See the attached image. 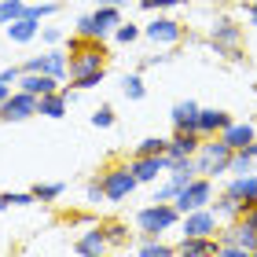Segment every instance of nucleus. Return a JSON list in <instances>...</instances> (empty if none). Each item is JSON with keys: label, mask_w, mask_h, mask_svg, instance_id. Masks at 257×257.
Wrapping results in <instances>:
<instances>
[{"label": "nucleus", "mask_w": 257, "mask_h": 257, "mask_svg": "<svg viewBox=\"0 0 257 257\" xmlns=\"http://www.w3.org/2000/svg\"><path fill=\"white\" fill-rule=\"evenodd\" d=\"M63 48L70 55V77H77V74H88V70H107V44L103 41H85V37H66L63 41ZM66 77V81H70Z\"/></svg>", "instance_id": "nucleus-1"}, {"label": "nucleus", "mask_w": 257, "mask_h": 257, "mask_svg": "<svg viewBox=\"0 0 257 257\" xmlns=\"http://www.w3.org/2000/svg\"><path fill=\"white\" fill-rule=\"evenodd\" d=\"M246 253H257V231L242 217L224 220L217 228V257H246Z\"/></svg>", "instance_id": "nucleus-2"}, {"label": "nucleus", "mask_w": 257, "mask_h": 257, "mask_svg": "<svg viewBox=\"0 0 257 257\" xmlns=\"http://www.w3.org/2000/svg\"><path fill=\"white\" fill-rule=\"evenodd\" d=\"M173 228H180V209L173 202H151L144 209H136V235L140 239H158Z\"/></svg>", "instance_id": "nucleus-3"}, {"label": "nucleus", "mask_w": 257, "mask_h": 257, "mask_svg": "<svg viewBox=\"0 0 257 257\" xmlns=\"http://www.w3.org/2000/svg\"><path fill=\"white\" fill-rule=\"evenodd\" d=\"M209 48L217 55H224L231 63H242L246 55H242V26L231 15H217L213 26H209Z\"/></svg>", "instance_id": "nucleus-4"}, {"label": "nucleus", "mask_w": 257, "mask_h": 257, "mask_svg": "<svg viewBox=\"0 0 257 257\" xmlns=\"http://www.w3.org/2000/svg\"><path fill=\"white\" fill-rule=\"evenodd\" d=\"M121 22V8H110V4H96V11L88 15H77L74 22V33L85 41H107Z\"/></svg>", "instance_id": "nucleus-5"}, {"label": "nucleus", "mask_w": 257, "mask_h": 257, "mask_svg": "<svg viewBox=\"0 0 257 257\" xmlns=\"http://www.w3.org/2000/svg\"><path fill=\"white\" fill-rule=\"evenodd\" d=\"M195 166L209 180L224 177L228 166H231V147L220 136H202V144H198V151H195Z\"/></svg>", "instance_id": "nucleus-6"}, {"label": "nucleus", "mask_w": 257, "mask_h": 257, "mask_svg": "<svg viewBox=\"0 0 257 257\" xmlns=\"http://www.w3.org/2000/svg\"><path fill=\"white\" fill-rule=\"evenodd\" d=\"M213 195H217V191H213V180L198 173L195 180H188V184H184V188L177 191L173 206H177L180 213H191V209H202V206H209V202H213Z\"/></svg>", "instance_id": "nucleus-7"}, {"label": "nucleus", "mask_w": 257, "mask_h": 257, "mask_svg": "<svg viewBox=\"0 0 257 257\" xmlns=\"http://www.w3.org/2000/svg\"><path fill=\"white\" fill-rule=\"evenodd\" d=\"M99 180H103V191H107V202H125V198L140 188V180L133 177L128 162L125 166H107L99 173Z\"/></svg>", "instance_id": "nucleus-8"}, {"label": "nucleus", "mask_w": 257, "mask_h": 257, "mask_svg": "<svg viewBox=\"0 0 257 257\" xmlns=\"http://www.w3.org/2000/svg\"><path fill=\"white\" fill-rule=\"evenodd\" d=\"M30 118H37V96H30L22 88H11V96L0 103V121L19 125V121H30Z\"/></svg>", "instance_id": "nucleus-9"}, {"label": "nucleus", "mask_w": 257, "mask_h": 257, "mask_svg": "<svg viewBox=\"0 0 257 257\" xmlns=\"http://www.w3.org/2000/svg\"><path fill=\"white\" fill-rule=\"evenodd\" d=\"M144 37L151 44H158V48H173V44L184 41V26H180L177 19H169L166 11H158V15L144 26Z\"/></svg>", "instance_id": "nucleus-10"}, {"label": "nucleus", "mask_w": 257, "mask_h": 257, "mask_svg": "<svg viewBox=\"0 0 257 257\" xmlns=\"http://www.w3.org/2000/svg\"><path fill=\"white\" fill-rule=\"evenodd\" d=\"M217 228H220V217L213 206L180 213V235H217Z\"/></svg>", "instance_id": "nucleus-11"}, {"label": "nucleus", "mask_w": 257, "mask_h": 257, "mask_svg": "<svg viewBox=\"0 0 257 257\" xmlns=\"http://www.w3.org/2000/svg\"><path fill=\"white\" fill-rule=\"evenodd\" d=\"M128 169L140 184H158L169 169V155H133L128 158Z\"/></svg>", "instance_id": "nucleus-12"}, {"label": "nucleus", "mask_w": 257, "mask_h": 257, "mask_svg": "<svg viewBox=\"0 0 257 257\" xmlns=\"http://www.w3.org/2000/svg\"><path fill=\"white\" fill-rule=\"evenodd\" d=\"M74 96H77L74 88L48 92V96L37 99V114H41V118H55V121H59V118H66V114H70V103H74Z\"/></svg>", "instance_id": "nucleus-13"}, {"label": "nucleus", "mask_w": 257, "mask_h": 257, "mask_svg": "<svg viewBox=\"0 0 257 257\" xmlns=\"http://www.w3.org/2000/svg\"><path fill=\"white\" fill-rule=\"evenodd\" d=\"M107 250H110V242H107L103 224H92L88 231H81L77 242H74V253H81V257H99V253H107Z\"/></svg>", "instance_id": "nucleus-14"}, {"label": "nucleus", "mask_w": 257, "mask_h": 257, "mask_svg": "<svg viewBox=\"0 0 257 257\" xmlns=\"http://www.w3.org/2000/svg\"><path fill=\"white\" fill-rule=\"evenodd\" d=\"M198 144H202V136L195 133V128H173V136H169V144H166V155L169 158H191Z\"/></svg>", "instance_id": "nucleus-15"}, {"label": "nucleus", "mask_w": 257, "mask_h": 257, "mask_svg": "<svg viewBox=\"0 0 257 257\" xmlns=\"http://www.w3.org/2000/svg\"><path fill=\"white\" fill-rule=\"evenodd\" d=\"M177 257H217V235H180Z\"/></svg>", "instance_id": "nucleus-16"}, {"label": "nucleus", "mask_w": 257, "mask_h": 257, "mask_svg": "<svg viewBox=\"0 0 257 257\" xmlns=\"http://www.w3.org/2000/svg\"><path fill=\"white\" fill-rule=\"evenodd\" d=\"M228 125H231V114H228V110L202 107V110H198V125H195V133H198V136H220Z\"/></svg>", "instance_id": "nucleus-17"}, {"label": "nucleus", "mask_w": 257, "mask_h": 257, "mask_svg": "<svg viewBox=\"0 0 257 257\" xmlns=\"http://www.w3.org/2000/svg\"><path fill=\"white\" fill-rule=\"evenodd\" d=\"M224 191L231 198H239L242 209H246L253 198H257V173H231V180L224 184Z\"/></svg>", "instance_id": "nucleus-18"}, {"label": "nucleus", "mask_w": 257, "mask_h": 257, "mask_svg": "<svg viewBox=\"0 0 257 257\" xmlns=\"http://www.w3.org/2000/svg\"><path fill=\"white\" fill-rule=\"evenodd\" d=\"M15 88H22V92H30V96L41 99V96H48V92H59L63 81L52 77V74H26V70H22V77H19Z\"/></svg>", "instance_id": "nucleus-19"}, {"label": "nucleus", "mask_w": 257, "mask_h": 257, "mask_svg": "<svg viewBox=\"0 0 257 257\" xmlns=\"http://www.w3.org/2000/svg\"><path fill=\"white\" fill-rule=\"evenodd\" d=\"M4 33H8L11 44H33V41L41 37V22L30 19V15H22V19H15V22H8Z\"/></svg>", "instance_id": "nucleus-20"}, {"label": "nucleus", "mask_w": 257, "mask_h": 257, "mask_svg": "<svg viewBox=\"0 0 257 257\" xmlns=\"http://www.w3.org/2000/svg\"><path fill=\"white\" fill-rule=\"evenodd\" d=\"M220 140H224L231 151H242L250 140H257V125H253V121H235V118H231V125L220 133Z\"/></svg>", "instance_id": "nucleus-21"}, {"label": "nucleus", "mask_w": 257, "mask_h": 257, "mask_svg": "<svg viewBox=\"0 0 257 257\" xmlns=\"http://www.w3.org/2000/svg\"><path fill=\"white\" fill-rule=\"evenodd\" d=\"M44 74H52V77H59V81L70 77V55H66L63 44H52V48L44 52Z\"/></svg>", "instance_id": "nucleus-22"}, {"label": "nucleus", "mask_w": 257, "mask_h": 257, "mask_svg": "<svg viewBox=\"0 0 257 257\" xmlns=\"http://www.w3.org/2000/svg\"><path fill=\"white\" fill-rule=\"evenodd\" d=\"M198 103L195 99H180V103H173V110H169V121L173 128H195L198 125Z\"/></svg>", "instance_id": "nucleus-23"}, {"label": "nucleus", "mask_w": 257, "mask_h": 257, "mask_svg": "<svg viewBox=\"0 0 257 257\" xmlns=\"http://www.w3.org/2000/svg\"><path fill=\"white\" fill-rule=\"evenodd\" d=\"M217 209V217H220V224H224V220H235V217H242V202L239 198H231L228 191H220V195H213V202H209Z\"/></svg>", "instance_id": "nucleus-24"}, {"label": "nucleus", "mask_w": 257, "mask_h": 257, "mask_svg": "<svg viewBox=\"0 0 257 257\" xmlns=\"http://www.w3.org/2000/svg\"><path fill=\"white\" fill-rule=\"evenodd\" d=\"M121 96L128 103H144L147 99V85H144V74H140V70H133V74L121 77Z\"/></svg>", "instance_id": "nucleus-25"}, {"label": "nucleus", "mask_w": 257, "mask_h": 257, "mask_svg": "<svg viewBox=\"0 0 257 257\" xmlns=\"http://www.w3.org/2000/svg\"><path fill=\"white\" fill-rule=\"evenodd\" d=\"M33 198L37 202H59V198L66 195V184L63 180H41V184H33Z\"/></svg>", "instance_id": "nucleus-26"}, {"label": "nucleus", "mask_w": 257, "mask_h": 257, "mask_svg": "<svg viewBox=\"0 0 257 257\" xmlns=\"http://www.w3.org/2000/svg\"><path fill=\"white\" fill-rule=\"evenodd\" d=\"M136 253L140 257H177V246L162 242V235H158V239H140L136 242Z\"/></svg>", "instance_id": "nucleus-27"}, {"label": "nucleus", "mask_w": 257, "mask_h": 257, "mask_svg": "<svg viewBox=\"0 0 257 257\" xmlns=\"http://www.w3.org/2000/svg\"><path fill=\"white\" fill-rule=\"evenodd\" d=\"M103 77H107V70H88V74H77V77H70V88H74V92L99 88V85H103Z\"/></svg>", "instance_id": "nucleus-28"}, {"label": "nucleus", "mask_w": 257, "mask_h": 257, "mask_svg": "<svg viewBox=\"0 0 257 257\" xmlns=\"http://www.w3.org/2000/svg\"><path fill=\"white\" fill-rule=\"evenodd\" d=\"M26 4H30V0H0V26L22 19V15H26Z\"/></svg>", "instance_id": "nucleus-29"}, {"label": "nucleus", "mask_w": 257, "mask_h": 257, "mask_svg": "<svg viewBox=\"0 0 257 257\" xmlns=\"http://www.w3.org/2000/svg\"><path fill=\"white\" fill-rule=\"evenodd\" d=\"M110 37L118 41V44H133V41L144 37V26H136V22H125V19H121V22H118V30H114Z\"/></svg>", "instance_id": "nucleus-30"}, {"label": "nucleus", "mask_w": 257, "mask_h": 257, "mask_svg": "<svg viewBox=\"0 0 257 257\" xmlns=\"http://www.w3.org/2000/svg\"><path fill=\"white\" fill-rule=\"evenodd\" d=\"M55 11H59V0H37V4H26V15H30V19H37V22L52 19Z\"/></svg>", "instance_id": "nucleus-31"}, {"label": "nucleus", "mask_w": 257, "mask_h": 257, "mask_svg": "<svg viewBox=\"0 0 257 257\" xmlns=\"http://www.w3.org/2000/svg\"><path fill=\"white\" fill-rule=\"evenodd\" d=\"M166 144H169V136H147L136 144L133 155H166Z\"/></svg>", "instance_id": "nucleus-32"}, {"label": "nucleus", "mask_w": 257, "mask_h": 257, "mask_svg": "<svg viewBox=\"0 0 257 257\" xmlns=\"http://www.w3.org/2000/svg\"><path fill=\"white\" fill-rule=\"evenodd\" d=\"M92 128H110L114 121H118V114H114V107H110V103H99V107L96 110H92Z\"/></svg>", "instance_id": "nucleus-33"}, {"label": "nucleus", "mask_w": 257, "mask_h": 257, "mask_svg": "<svg viewBox=\"0 0 257 257\" xmlns=\"http://www.w3.org/2000/svg\"><path fill=\"white\" fill-rule=\"evenodd\" d=\"M103 231H107V242H110V246H128V224L110 220V224H103Z\"/></svg>", "instance_id": "nucleus-34"}, {"label": "nucleus", "mask_w": 257, "mask_h": 257, "mask_svg": "<svg viewBox=\"0 0 257 257\" xmlns=\"http://www.w3.org/2000/svg\"><path fill=\"white\" fill-rule=\"evenodd\" d=\"M85 202L88 206H99V202H107V191H103V180H99V173L85 184Z\"/></svg>", "instance_id": "nucleus-35"}, {"label": "nucleus", "mask_w": 257, "mask_h": 257, "mask_svg": "<svg viewBox=\"0 0 257 257\" xmlns=\"http://www.w3.org/2000/svg\"><path fill=\"white\" fill-rule=\"evenodd\" d=\"M177 184H173L169 177H162L158 184H155V198H151V202H173V198H177Z\"/></svg>", "instance_id": "nucleus-36"}, {"label": "nucleus", "mask_w": 257, "mask_h": 257, "mask_svg": "<svg viewBox=\"0 0 257 257\" xmlns=\"http://www.w3.org/2000/svg\"><path fill=\"white\" fill-rule=\"evenodd\" d=\"M140 8L147 11V15H158V11H173V8H180V4H188V0H136Z\"/></svg>", "instance_id": "nucleus-37"}, {"label": "nucleus", "mask_w": 257, "mask_h": 257, "mask_svg": "<svg viewBox=\"0 0 257 257\" xmlns=\"http://www.w3.org/2000/svg\"><path fill=\"white\" fill-rule=\"evenodd\" d=\"M228 173H253V158L246 155V151H231V166Z\"/></svg>", "instance_id": "nucleus-38"}, {"label": "nucleus", "mask_w": 257, "mask_h": 257, "mask_svg": "<svg viewBox=\"0 0 257 257\" xmlns=\"http://www.w3.org/2000/svg\"><path fill=\"white\" fill-rule=\"evenodd\" d=\"M8 202L15 209H22V206H33L37 198H33V191H8Z\"/></svg>", "instance_id": "nucleus-39"}, {"label": "nucleus", "mask_w": 257, "mask_h": 257, "mask_svg": "<svg viewBox=\"0 0 257 257\" xmlns=\"http://www.w3.org/2000/svg\"><path fill=\"white\" fill-rule=\"evenodd\" d=\"M41 41L44 44H63L66 37H63V30H55V26H41Z\"/></svg>", "instance_id": "nucleus-40"}, {"label": "nucleus", "mask_w": 257, "mask_h": 257, "mask_svg": "<svg viewBox=\"0 0 257 257\" xmlns=\"http://www.w3.org/2000/svg\"><path fill=\"white\" fill-rule=\"evenodd\" d=\"M19 77H22V66H4L0 70V85H19Z\"/></svg>", "instance_id": "nucleus-41"}, {"label": "nucleus", "mask_w": 257, "mask_h": 257, "mask_svg": "<svg viewBox=\"0 0 257 257\" xmlns=\"http://www.w3.org/2000/svg\"><path fill=\"white\" fill-rule=\"evenodd\" d=\"M242 220H246V224L257 231V198H253V202H250L246 209H242Z\"/></svg>", "instance_id": "nucleus-42"}, {"label": "nucleus", "mask_w": 257, "mask_h": 257, "mask_svg": "<svg viewBox=\"0 0 257 257\" xmlns=\"http://www.w3.org/2000/svg\"><path fill=\"white\" fill-rule=\"evenodd\" d=\"M246 22L257 30V0H250V4H246Z\"/></svg>", "instance_id": "nucleus-43"}, {"label": "nucleus", "mask_w": 257, "mask_h": 257, "mask_svg": "<svg viewBox=\"0 0 257 257\" xmlns=\"http://www.w3.org/2000/svg\"><path fill=\"white\" fill-rule=\"evenodd\" d=\"M166 59H169V55H147L144 66H158V63H166ZM144 66H140V70H144Z\"/></svg>", "instance_id": "nucleus-44"}, {"label": "nucleus", "mask_w": 257, "mask_h": 257, "mask_svg": "<svg viewBox=\"0 0 257 257\" xmlns=\"http://www.w3.org/2000/svg\"><path fill=\"white\" fill-rule=\"evenodd\" d=\"M242 151H246V155H250V158L257 162V140H250V144H246V147H242Z\"/></svg>", "instance_id": "nucleus-45"}, {"label": "nucleus", "mask_w": 257, "mask_h": 257, "mask_svg": "<svg viewBox=\"0 0 257 257\" xmlns=\"http://www.w3.org/2000/svg\"><path fill=\"white\" fill-rule=\"evenodd\" d=\"M4 209H11V202H8V191H0V213H4Z\"/></svg>", "instance_id": "nucleus-46"}, {"label": "nucleus", "mask_w": 257, "mask_h": 257, "mask_svg": "<svg viewBox=\"0 0 257 257\" xmlns=\"http://www.w3.org/2000/svg\"><path fill=\"white\" fill-rule=\"evenodd\" d=\"M8 96H11V85H0V103H4Z\"/></svg>", "instance_id": "nucleus-47"}, {"label": "nucleus", "mask_w": 257, "mask_h": 257, "mask_svg": "<svg viewBox=\"0 0 257 257\" xmlns=\"http://www.w3.org/2000/svg\"><path fill=\"white\" fill-rule=\"evenodd\" d=\"M96 4H110V8H121L125 0H96Z\"/></svg>", "instance_id": "nucleus-48"}]
</instances>
